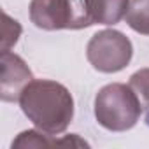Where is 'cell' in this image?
<instances>
[{
    "label": "cell",
    "instance_id": "1",
    "mask_svg": "<svg viewBox=\"0 0 149 149\" xmlns=\"http://www.w3.org/2000/svg\"><path fill=\"white\" fill-rule=\"evenodd\" d=\"M23 114L47 135H58L67 130L74 118V98L70 91L49 79L32 81L19 97Z\"/></svg>",
    "mask_w": 149,
    "mask_h": 149
},
{
    "label": "cell",
    "instance_id": "2",
    "mask_svg": "<svg viewBox=\"0 0 149 149\" xmlns=\"http://www.w3.org/2000/svg\"><path fill=\"white\" fill-rule=\"evenodd\" d=\"M140 114L142 105L130 84H107L95 97V118L98 125L109 132H126L133 128Z\"/></svg>",
    "mask_w": 149,
    "mask_h": 149
},
{
    "label": "cell",
    "instance_id": "3",
    "mask_svg": "<svg viewBox=\"0 0 149 149\" xmlns=\"http://www.w3.org/2000/svg\"><path fill=\"white\" fill-rule=\"evenodd\" d=\"M30 19L42 30H81L97 25L93 0H32Z\"/></svg>",
    "mask_w": 149,
    "mask_h": 149
},
{
    "label": "cell",
    "instance_id": "4",
    "mask_svg": "<svg viewBox=\"0 0 149 149\" xmlns=\"http://www.w3.org/2000/svg\"><path fill=\"white\" fill-rule=\"evenodd\" d=\"M133 54V46L130 39L118 30H100L97 32L88 46L86 56L95 70L104 74H114L123 70Z\"/></svg>",
    "mask_w": 149,
    "mask_h": 149
},
{
    "label": "cell",
    "instance_id": "5",
    "mask_svg": "<svg viewBox=\"0 0 149 149\" xmlns=\"http://www.w3.org/2000/svg\"><path fill=\"white\" fill-rule=\"evenodd\" d=\"M0 93H2L4 102H16L19 100L23 90L33 81L32 70L28 65L23 61L21 56L11 53V51H2L0 56Z\"/></svg>",
    "mask_w": 149,
    "mask_h": 149
},
{
    "label": "cell",
    "instance_id": "6",
    "mask_svg": "<svg viewBox=\"0 0 149 149\" xmlns=\"http://www.w3.org/2000/svg\"><path fill=\"white\" fill-rule=\"evenodd\" d=\"M130 6V0H93L95 23L98 25H116L119 23Z\"/></svg>",
    "mask_w": 149,
    "mask_h": 149
},
{
    "label": "cell",
    "instance_id": "7",
    "mask_svg": "<svg viewBox=\"0 0 149 149\" xmlns=\"http://www.w3.org/2000/svg\"><path fill=\"white\" fill-rule=\"evenodd\" d=\"M125 19L133 32L149 35V0H130Z\"/></svg>",
    "mask_w": 149,
    "mask_h": 149
},
{
    "label": "cell",
    "instance_id": "8",
    "mask_svg": "<svg viewBox=\"0 0 149 149\" xmlns=\"http://www.w3.org/2000/svg\"><path fill=\"white\" fill-rule=\"evenodd\" d=\"M130 88L135 91L142 111L147 114L149 119V68H140L130 77Z\"/></svg>",
    "mask_w": 149,
    "mask_h": 149
},
{
    "label": "cell",
    "instance_id": "9",
    "mask_svg": "<svg viewBox=\"0 0 149 149\" xmlns=\"http://www.w3.org/2000/svg\"><path fill=\"white\" fill-rule=\"evenodd\" d=\"M51 135L44 132H35V130H26L18 135L16 140H13V149L14 147H49L58 144V140H51Z\"/></svg>",
    "mask_w": 149,
    "mask_h": 149
},
{
    "label": "cell",
    "instance_id": "10",
    "mask_svg": "<svg viewBox=\"0 0 149 149\" xmlns=\"http://www.w3.org/2000/svg\"><path fill=\"white\" fill-rule=\"evenodd\" d=\"M21 35V25L13 19L9 14L4 13V39H2V51H9L11 46L18 42V37Z\"/></svg>",
    "mask_w": 149,
    "mask_h": 149
}]
</instances>
